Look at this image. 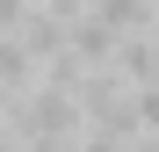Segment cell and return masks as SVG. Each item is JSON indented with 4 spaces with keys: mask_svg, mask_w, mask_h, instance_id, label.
<instances>
[{
    "mask_svg": "<svg viewBox=\"0 0 159 152\" xmlns=\"http://www.w3.org/2000/svg\"><path fill=\"white\" fill-rule=\"evenodd\" d=\"M116 80L123 87H152L159 80V29H130V36H116Z\"/></svg>",
    "mask_w": 159,
    "mask_h": 152,
    "instance_id": "1",
    "label": "cell"
},
{
    "mask_svg": "<svg viewBox=\"0 0 159 152\" xmlns=\"http://www.w3.org/2000/svg\"><path fill=\"white\" fill-rule=\"evenodd\" d=\"M87 15H101L116 36H130V29H152L159 22V0H87Z\"/></svg>",
    "mask_w": 159,
    "mask_h": 152,
    "instance_id": "3",
    "label": "cell"
},
{
    "mask_svg": "<svg viewBox=\"0 0 159 152\" xmlns=\"http://www.w3.org/2000/svg\"><path fill=\"white\" fill-rule=\"evenodd\" d=\"M65 51H72L80 65H109V58H116V29H109L101 15H72V29H65Z\"/></svg>",
    "mask_w": 159,
    "mask_h": 152,
    "instance_id": "2",
    "label": "cell"
},
{
    "mask_svg": "<svg viewBox=\"0 0 159 152\" xmlns=\"http://www.w3.org/2000/svg\"><path fill=\"white\" fill-rule=\"evenodd\" d=\"M29 7H36V0H0V36H15V29H22V15H29Z\"/></svg>",
    "mask_w": 159,
    "mask_h": 152,
    "instance_id": "4",
    "label": "cell"
}]
</instances>
